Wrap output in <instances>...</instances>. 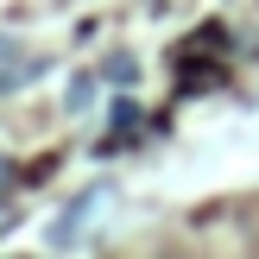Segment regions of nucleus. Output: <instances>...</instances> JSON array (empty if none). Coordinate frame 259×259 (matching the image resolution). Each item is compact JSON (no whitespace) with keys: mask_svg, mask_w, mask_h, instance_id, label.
Segmentation results:
<instances>
[{"mask_svg":"<svg viewBox=\"0 0 259 259\" xmlns=\"http://www.w3.org/2000/svg\"><path fill=\"white\" fill-rule=\"evenodd\" d=\"M7 177H13V164H7V158H0V190H7Z\"/></svg>","mask_w":259,"mask_h":259,"instance_id":"39448f33","label":"nucleus"},{"mask_svg":"<svg viewBox=\"0 0 259 259\" xmlns=\"http://www.w3.org/2000/svg\"><path fill=\"white\" fill-rule=\"evenodd\" d=\"M101 76H108V82H120V89H133V82H139V63L120 51V57H108V70H101Z\"/></svg>","mask_w":259,"mask_h":259,"instance_id":"f03ea898","label":"nucleus"},{"mask_svg":"<svg viewBox=\"0 0 259 259\" xmlns=\"http://www.w3.org/2000/svg\"><path fill=\"white\" fill-rule=\"evenodd\" d=\"M89 101H95V76H76V82H70V108H76V114H82V108H89Z\"/></svg>","mask_w":259,"mask_h":259,"instance_id":"7ed1b4c3","label":"nucleus"},{"mask_svg":"<svg viewBox=\"0 0 259 259\" xmlns=\"http://www.w3.org/2000/svg\"><path fill=\"white\" fill-rule=\"evenodd\" d=\"M95 202H101V190H89L82 202H70V209L57 215V228H51V247H76V240L89 234V215H95Z\"/></svg>","mask_w":259,"mask_h":259,"instance_id":"f257e3e1","label":"nucleus"},{"mask_svg":"<svg viewBox=\"0 0 259 259\" xmlns=\"http://www.w3.org/2000/svg\"><path fill=\"white\" fill-rule=\"evenodd\" d=\"M114 126H120V133H133V126H139V108H133V101H120V108H114Z\"/></svg>","mask_w":259,"mask_h":259,"instance_id":"20e7f679","label":"nucleus"},{"mask_svg":"<svg viewBox=\"0 0 259 259\" xmlns=\"http://www.w3.org/2000/svg\"><path fill=\"white\" fill-rule=\"evenodd\" d=\"M0 57H13V45H7V38H0Z\"/></svg>","mask_w":259,"mask_h":259,"instance_id":"423d86ee","label":"nucleus"}]
</instances>
